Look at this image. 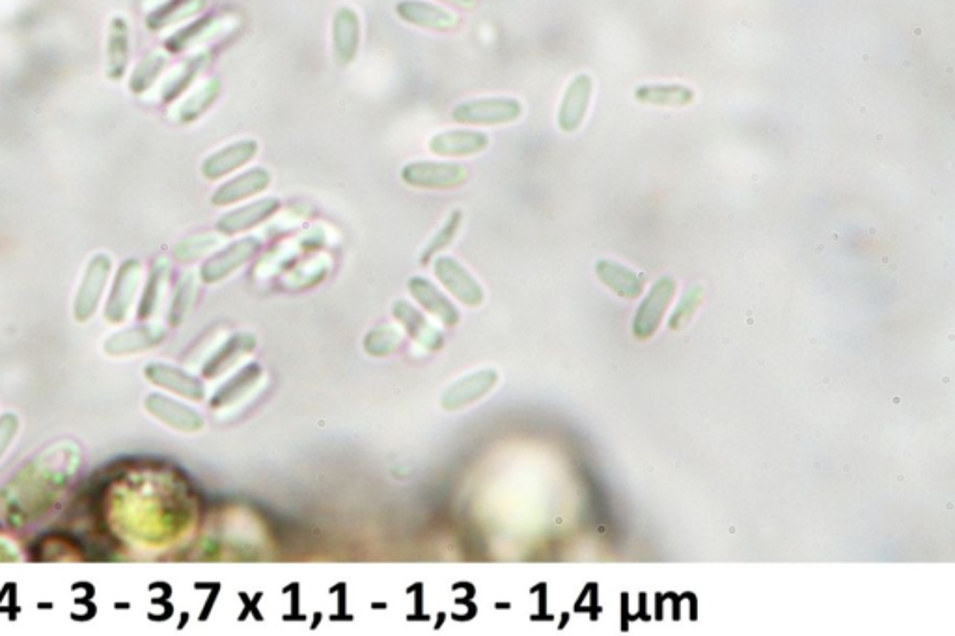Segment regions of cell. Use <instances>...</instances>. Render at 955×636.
<instances>
[{"label": "cell", "instance_id": "1", "mask_svg": "<svg viewBox=\"0 0 955 636\" xmlns=\"http://www.w3.org/2000/svg\"><path fill=\"white\" fill-rule=\"evenodd\" d=\"M523 116V103L515 97H476L459 103L452 111L456 124L495 127L517 122Z\"/></svg>", "mask_w": 955, "mask_h": 636}, {"label": "cell", "instance_id": "2", "mask_svg": "<svg viewBox=\"0 0 955 636\" xmlns=\"http://www.w3.org/2000/svg\"><path fill=\"white\" fill-rule=\"evenodd\" d=\"M469 176V166L456 161H413L402 168L405 185L431 191L463 187Z\"/></svg>", "mask_w": 955, "mask_h": 636}, {"label": "cell", "instance_id": "3", "mask_svg": "<svg viewBox=\"0 0 955 636\" xmlns=\"http://www.w3.org/2000/svg\"><path fill=\"white\" fill-rule=\"evenodd\" d=\"M112 260L109 254H96L84 271L83 280L73 303V316L77 321H88L96 314L97 306L101 303L103 291L107 288V280L111 275Z\"/></svg>", "mask_w": 955, "mask_h": 636}, {"label": "cell", "instance_id": "4", "mask_svg": "<svg viewBox=\"0 0 955 636\" xmlns=\"http://www.w3.org/2000/svg\"><path fill=\"white\" fill-rule=\"evenodd\" d=\"M433 271H435V277L439 278V282L456 297L459 303L472 306V308L484 303V288L480 286L476 278L472 277L471 271L463 263L457 262L456 258L439 256L433 263Z\"/></svg>", "mask_w": 955, "mask_h": 636}, {"label": "cell", "instance_id": "5", "mask_svg": "<svg viewBox=\"0 0 955 636\" xmlns=\"http://www.w3.org/2000/svg\"><path fill=\"white\" fill-rule=\"evenodd\" d=\"M140 280H142V265L139 260L135 258L125 260L116 273L111 295L105 306V318L111 323H122L127 319L135 303Z\"/></svg>", "mask_w": 955, "mask_h": 636}, {"label": "cell", "instance_id": "6", "mask_svg": "<svg viewBox=\"0 0 955 636\" xmlns=\"http://www.w3.org/2000/svg\"><path fill=\"white\" fill-rule=\"evenodd\" d=\"M260 249H262V243L256 237L239 239L221 252H217L215 256H211L208 262L202 265L200 278L206 284L221 282L224 278L230 277L232 273H236L239 267H243L245 263L252 260L260 252Z\"/></svg>", "mask_w": 955, "mask_h": 636}, {"label": "cell", "instance_id": "7", "mask_svg": "<svg viewBox=\"0 0 955 636\" xmlns=\"http://www.w3.org/2000/svg\"><path fill=\"white\" fill-rule=\"evenodd\" d=\"M260 152L258 140L241 139L224 146L217 152L209 153L202 163V176L209 181H219L239 168L249 165Z\"/></svg>", "mask_w": 955, "mask_h": 636}, {"label": "cell", "instance_id": "8", "mask_svg": "<svg viewBox=\"0 0 955 636\" xmlns=\"http://www.w3.org/2000/svg\"><path fill=\"white\" fill-rule=\"evenodd\" d=\"M273 181L271 172L265 166H254L247 172L239 174L236 178L222 183L221 187L211 194V204L217 208H226L237 204L241 200L252 198L256 194H262L269 189Z\"/></svg>", "mask_w": 955, "mask_h": 636}, {"label": "cell", "instance_id": "9", "mask_svg": "<svg viewBox=\"0 0 955 636\" xmlns=\"http://www.w3.org/2000/svg\"><path fill=\"white\" fill-rule=\"evenodd\" d=\"M491 144L489 135L476 129H450L430 139V152L439 157H474Z\"/></svg>", "mask_w": 955, "mask_h": 636}, {"label": "cell", "instance_id": "10", "mask_svg": "<svg viewBox=\"0 0 955 636\" xmlns=\"http://www.w3.org/2000/svg\"><path fill=\"white\" fill-rule=\"evenodd\" d=\"M360 49V15L351 6H342L333 19V55L338 66H351Z\"/></svg>", "mask_w": 955, "mask_h": 636}, {"label": "cell", "instance_id": "11", "mask_svg": "<svg viewBox=\"0 0 955 636\" xmlns=\"http://www.w3.org/2000/svg\"><path fill=\"white\" fill-rule=\"evenodd\" d=\"M280 209V200L275 196H267L254 200L247 206L232 209L230 213H224L221 219L217 221V230L224 236H237L247 230H252L260 226L265 221H269Z\"/></svg>", "mask_w": 955, "mask_h": 636}, {"label": "cell", "instance_id": "12", "mask_svg": "<svg viewBox=\"0 0 955 636\" xmlns=\"http://www.w3.org/2000/svg\"><path fill=\"white\" fill-rule=\"evenodd\" d=\"M398 17L413 27L448 32L459 25V17L450 10L426 0H400L396 4Z\"/></svg>", "mask_w": 955, "mask_h": 636}, {"label": "cell", "instance_id": "13", "mask_svg": "<svg viewBox=\"0 0 955 636\" xmlns=\"http://www.w3.org/2000/svg\"><path fill=\"white\" fill-rule=\"evenodd\" d=\"M131 58V32L124 15H114L107 34L105 49V75L112 83H120L129 68Z\"/></svg>", "mask_w": 955, "mask_h": 636}, {"label": "cell", "instance_id": "14", "mask_svg": "<svg viewBox=\"0 0 955 636\" xmlns=\"http://www.w3.org/2000/svg\"><path fill=\"white\" fill-rule=\"evenodd\" d=\"M592 90H594V83H592L590 75H586V73L577 75L569 83L568 90H566L564 99H562V105H560V111H558V125H560L562 131L573 133L581 127L584 118H586V112H588L590 99H592Z\"/></svg>", "mask_w": 955, "mask_h": 636}, {"label": "cell", "instance_id": "15", "mask_svg": "<svg viewBox=\"0 0 955 636\" xmlns=\"http://www.w3.org/2000/svg\"><path fill=\"white\" fill-rule=\"evenodd\" d=\"M674 288H676L674 280L668 277L661 278L653 286V290L646 297V301L638 308L637 318H635L633 329H635L638 338H648L659 327L661 319L665 316L666 308L674 297Z\"/></svg>", "mask_w": 955, "mask_h": 636}, {"label": "cell", "instance_id": "16", "mask_svg": "<svg viewBox=\"0 0 955 636\" xmlns=\"http://www.w3.org/2000/svg\"><path fill=\"white\" fill-rule=\"evenodd\" d=\"M411 297L422 306L433 318L439 319L446 327H454L459 323L457 306L439 290L431 280L424 277H413L407 284Z\"/></svg>", "mask_w": 955, "mask_h": 636}, {"label": "cell", "instance_id": "17", "mask_svg": "<svg viewBox=\"0 0 955 636\" xmlns=\"http://www.w3.org/2000/svg\"><path fill=\"white\" fill-rule=\"evenodd\" d=\"M392 314H394V318L400 321V325L407 331V334L411 338H415L420 346L428 347L433 351L443 347L444 338L441 331H437L426 319V316L416 306L411 305L409 301H403V299L396 301L392 305Z\"/></svg>", "mask_w": 955, "mask_h": 636}, {"label": "cell", "instance_id": "18", "mask_svg": "<svg viewBox=\"0 0 955 636\" xmlns=\"http://www.w3.org/2000/svg\"><path fill=\"white\" fill-rule=\"evenodd\" d=\"M208 8V0H163L146 17V28L161 32L168 27L194 19Z\"/></svg>", "mask_w": 955, "mask_h": 636}, {"label": "cell", "instance_id": "19", "mask_svg": "<svg viewBox=\"0 0 955 636\" xmlns=\"http://www.w3.org/2000/svg\"><path fill=\"white\" fill-rule=\"evenodd\" d=\"M165 340V331L157 325H140L112 334L105 342V351L109 355H129L159 346Z\"/></svg>", "mask_w": 955, "mask_h": 636}, {"label": "cell", "instance_id": "20", "mask_svg": "<svg viewBox=\"0 0 955 636\" xmlns=\"http://www.w3.org/2000/svg\"><path fill=\"white\" fill-rule=\"evenodd\" d=\"M209 62H211L209 51H200L191 58H187L181 66H178L165 79V83L161 86V101L163 103H174L176 99H180L193 86L194 81L208 68Z\"/></svg>", "mask_w": 955, "mask_h": 636}, {"label": "cell", "instance_id": "21", "mask_svg": "<svg viewBox=\"0 0 955 636\" xmlns=\"http://www.w3.org/2000/svg\"><path fill=\"white\" fill-rule=\"evenodd\" d=\"M146 403H148V411L152 415L157 416L163 422H167L168 426H172V428L193 433V431L202 428V424H204L200 413H196L193 407L183 405L180 401L153 394Z\"/></svg>", "mask_w": 955, "mask_h": 636}, {"label": "cell", "instance_id": "22", "mask_svg": "<svg viewBox=\"0 0 955 636\" xmlns=\"http://www.w3.org/2000/svg\"><path fill=\"white\" fill-rule=\"evenodd\" d=\"M221 88L219 79H208L181 101L172 112V118L181 125L194 124L213 107V103L221 96Z\"/></svg>", "mask_w": 955, "mask_h": 636}, {"label": "cell", "instance_id": "23", "mask_svg": "<svg viewBox=\"0 0 955 636\" xmlns=\"http://www.w3.org/2000/svg\"><path fill=\"white\" fill-rule=\"evenodd\" d=\"M497 383V374L493 370H482L476 374L461 379L454 387L448 388L443 396V405L446 409H459L469 403H474L485 396L493 385Z\"/></svg>", "mask_w": 955, "mask_h": 636}, {"label": "cell", "instance_id": "24", "mask_svg": "<svg viewBox=\"0 0 955 636\" xmlns=\"http://www.w3.org/2000/svg\"><path fill=\"white\" fill-rule=\"evenodd\" d=\"M226 25V19L217 17V15H208L202 19H196L191 25L181 28L176 34H172L165 42L168 53H183L191 49L198 43L208 42L215 38L222 28Z\"/></svg>", "mask_w": 955, "mask_h": 636}, {"label": "cell", "instance_id": "25", "mask_svg": "<svg viewBox=\"0 0 955 636\" xmlns=\"http://www.w3.org/2000/svg\"><path fill=\"white\" fill-rule=\"evenodd\" d=\"M148 379H152L155 385L168 388L176 394H181L189 400H202L204 398V385L193 377L185 374L183 370H178L174 366L167 364H152L146 368Z\"/></svg>", "mask_w": 955, "mask_h": 636}, {"label": "cell", "instance_id": "26", "mask_svg": "<svg viewBox=\"0 0 955 636\" xmlns=\"http://www.w3.org/2000/svg\"><path fill=\"white\" fill-rule=\"evenodd\" d=\"M168 66V55L165 51H159V49H153L150 53L142 56L139 60V64L135 66V70L131 73L129 77V92L133 96H144L148 90H152L153 84L157 83V79L163 75V71L167 70Z\"/></svg>", "mask_w": 955, "mask_h": 636}, {"label": "cell", "instance_id": "27", "mask_svg": "<svg viewBox=\"0 0 955 636\" xmlns=\"http://www.w3.org/2000/svg\"><path fill=\"white\" fill-rule=\"evenodd\" d=\"M256 346V340L254 336L249 334V332H239L236 336H232L224 346L215 353V357L209 360L208 366L204 368V374L208 377H217L221 375L222 372H226L228 368H232L236 364L237 360L243 359L245 355H249L250 351Z\"/></svg>", "mask_w": 955, "mask_h": 636}, {"label": "cell", "instance_id": "28", "mask_svg": "<svg viewBox=\"0 0 955 636\" xmlns=\"http://www.w3.org/2000/svg\"><path fill=\"white\" fill-rule=\"evenodd\" d=\"M635 97L640 103L659 105V107H685L693 103L694 90L681 84H653L640 86L635 90Z\"/></svg>", "mask_w": 955, "mask_h": 636}, {"label": "cell", "instance_id": "29", "mask_svg": "<svg viewBox=\"0 0 955 636\" xmlns=\"http://www.w3.org/2000/svg\"><path fill=\"white\" fill-rule=\"evenodd\" d=\"M596 271L599 278L609 286L610 290L616 291L620 297L637 299L638 295L642 293L640 278L633 271L625 269L618 263L603 260V262L597 263Z\"/></svg>", "mask_w": 955, "mask_h": 636}, {"label": "cell", "instance_id": "30", "mask_svg": "<svg viewBox=\"0 0 955 636\" xmlns=\"http://www.w3.org/2000/svg\"><path fill=\"white\" fill-rule=\"evenodd\" d=\"M167 275L168 263L165 262V260H157V262L153 263L152 273H150L146 290H144L142 301H140V318H150L153 312H155V308L159 305V299H161V291H163V286H165Z\"/></svg>", "mask_w": 955, "mask_h": 636}, {"label": "cell", "instance_id": "31", "mask_svg": "<svg viewBox=\"0 0 955 636\" xmlns=\"http://www.w3.org/2000/svg\"><path fill=\"white\" fill-rule=\"evenodd\" d=\"M402 346V334L390 325L375 327L364 338V349L374 357H387Z\"/></svg>", "mask_w": 955, "mask_h": 636}, {"label": "cell", "instance_id": "32", "mask_svg": "<svg viewBox=\"0 0 955 636\" xmlns=\"http://www.w3.org/2000/svg\"><path fill=\"white\" fill-rule=\"evenodd\" d=\"M461 221H463L461 209H454V211L448 215V219L444 221L441 230H439L435 236L431 237L430 243L426 245V249H424L422 256H420V263H422V265L430 263L433 256H437L439 252H443V250L456 239L457 232H459V228H461Z\"/></svg>", "mask_w": 955, "mask_h": 636}, {"label": "cell", "instance_id": "33", "mask_svg": "<svg viewBox=\"0 0 955 636\" xmlns=\"http://www.w3.org/2000/svg\"><path fill=\"white\" fill-rule=\"evenodd\" d=\"M260 374H262V370L256 364H250L247 368H243L226 387H222L219 394H215L213 407L230 405L232 401H236L239 396H243L258 381Z\"/></svg>", "mask_w": 955, "mask_h": 636}, {"label": "cell", "instance_id": "34", "mask_svg": "<svg viewBox=\"0 0 955 636\" xmlns=\"http://www.w3.org/2000/svg\"><path fill=\"white\" fill-rule=\"evenodd\" d=\"M194 297H196L194 277L193 275H185L181 278L180 286H178L174 301H172V308H170V323L172 325H178V323H181V319L185 318V314L193 306Z\"/></svg>", "mask_w": 955, "mask_h": 636}, {"label": "cell", "instance_id": "35", "mask_svg": "<svg viewBox=\"0 0 955 636\" xmlns=\"http://www.w3.org/2000/svg\"><path fill=\"white\" fill-rule=\"evenodd\" d=\"M217 245H219V239H217V237H189V239H183L180 245L174 249V256H176L180 262H194V260H198L200 256L211 252Z\"/></svg>", "mask_w": 955, "mask_h": 636}, {"label": "cell", "instance_id": "36", "mask_svg": "<svg viewBox=\"0 0 955 636\" xmlns=\"http://www.w3.org/2000/svg\"><path fill=\"white\" fill-rule=\"evenodd\" d=\"M698 301H700V288H694L691 293H685L674 318L670 319V327L679 329L685 321H689V318L693 316L694 308L698 305Z\"/></svg>", "mask_w": 955, "mask_h": 636}, {"label": "cell", "instance_id": "37", "mask_svg": "<svg viewBox=\"0 0 955 636\" xmlns=\"http://www.w3.org/2000/svg\"><path fill=\"white\" fill-rule=\"evenodd\" d=\"M15 429H17V420L15 416L6 415L0 418V456L8 448V444L14 439Z\"/></svg>", "mask_w": 955, "mask_h": 636}, {"label": "cell", "instance_id": "38", "mask_svg": "<svg viewBox=\"0 0 955 636\" xmlns=\"http://www.w3.org/2000/svg\"><path fill=\"white\" fill-rule=\"evenodd\" d=\"M441 2H448V4H457V6H472L474 0H441Z\"/></svg>", "mask_w": 955, "mask_h": 636}, {"label": "cell", "instance_id": "39", "mask_svg": "<svg viewBox=\"0 0 955 636\" xmlns=\"http://www.w3.org/2000/svg\"><path fill=\"white\" fill-rule=\"evenodd\" d=\"M161 2H163V0H146V6H157V4H161Z\"/></svg>", "mask_w": 955, "mask_h": 636}]
</instances>
